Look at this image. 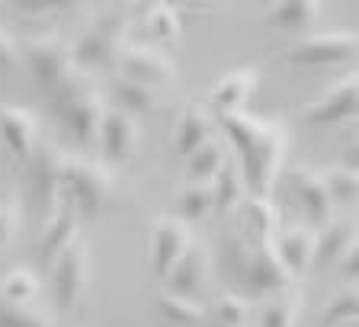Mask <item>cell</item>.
<instances>
[{
  "mask_svg": "<svg viewBox=\"0 0 359 327\" xmlns=\"http://www.w3.org/2000/svg\"><path fill=\"white\" fill-rule=\"evenodd\" d=\"M193 244V231L177 215H157L151 222V276L164 283L167 273L177 267V260Z\"/></svg>",
  "mask_w": 359,
  "mask_h": 327,
  "instance_id": "cell-10",
  "label": "cell"
},
{
  "mask_svg": "<svg viewBox=\"0 0 359 327\" xmlns=\"http://www.w3.org/2000/svg\"><path fill=\"white\" fill-rule=\"evenodd\" d=\"M20 196L10 193L7 199H4V206H0V251L4 247H10V241L16 238V231H20Z\"/></svg>",
  "mask_w": 359,
  "mask_h": 327,
  "instance_id": "cell-36",
  "label": "cell"
},
{
  "mask_svg": "<svg viewBox=\"0 0 359 327\" xmlns=\"http://www.w3.org/2000/svg\"><path fill=\"white\" fill-rule=\"evenodd\" d=\"M26 177H29V196L32 206L42 212L45 218L52 215L61 202V171H65V151L52 148V145H36L32 151Z\"/></svg>",
  "mask_w": 359,
  "mask_h": 327,
  "instance_id": "cell-9",
  "label": "cell"
},
{
  "mask_svg": "<svg viewBox=\"0 0 359 327\" xmlns=\"http://www.w3.org/2000/svg\"><path fill=\"white\" fill-rule=\"evenodd\" d=\"M116 67H119V77H122V81L144 84V87H151V90L164 87V84H170L173 77H177V67H173V61L167 58L164 52L148 48V45H126V52L119 55Z\"/></svg>",
  "mask_w": 359,
  "mask_h": 327,
  "instance_id": "cell-13",
  "label": "cell"
},
{
  "mask_svg": "<svg viewBox=\"0 0 359 327\" xmlns=\"http://www.w3.org/2000/svg\"><path fill=\"white\" fill-rule=\"evenodd\" d=\"M340 167H346V171H356V167H359V142H356V135H353L350 145H346V161L340 164Z\"/></svg>",
  "mask_w": 359,
  "mask_h": 327,
  "instance_id": "cell-39",
  "label": "cell"
},
{
  "mask_svg": "<svg viewBox=\"0 0 359 327\" xmlns=\"http://www.w3.org/2000/svg\"><path fill=\"white\" fill-rule=\"evenodd\" d=\"M353 244H356V218H350V215L330 218V222L318 231V238H314V263H318V267L337 263Z\"/></svg>",
  "mask_w": 359,
  "mask_h": 327,
  "instance_id": "cell-20",
  "label": "cell"
},
{
  "mask_svg": "<svg viewBox=\"0 0 359 327\" xmlns=\"http://www.w3.org/2000/svg\"><path fill=\"white\" fill-rule=\"evenodd\" d=\"M234 279L241 283L244 295H254V298H273L292 286V276L285 273L283 260L276 257L273 241H257V244H250V251H247L244 263L238 267Z\"/></svg>",
  "mask_w": 359,
  "mask_h": 327,
  "instance_id": "cell-8",
  "label": "cell"
},
{
  "mask_svg": "<svg viewBox=\"0 0 359 327\" xmlns=\"http://www.w3.org/2000/svg\"><path fill=\"white\" fill-rule=\"evenodd\" d=\"M112 173L103 161L83 154H65V171H61V199L74 206L77 215L97 218L112 199Z\"/></svg>",
  "mask_w": 359,
  "mask_h": 327,
  "instance_id": "cell-3",
  "label": "cell"
},
{
  "mask_svg": "<svg viewBox=\"0 0 359 327\" xmlns=\"http://www.w3.org/2000/svg\"><path fill=\"white\" fill-rule=\"evenodd\" d=\"M212 135H215V119L202 106H187L177 122V132H173V148L180 157H189L199 145L209 142Z\"/></svg>",
  "mask_w": 359,
  "mask_h": 327,
  "instance_id": "cell-23",
  "label": "cell"
},
{
  "mask_svg": "<svg viewBox=\"0 0 359 327\" xmlns=\"http://www.w3.org/2000/svg\"><path fill=\"white\" fill-rule=\"evenodd\" d=\"M144 29L154 39L157 45L164 48H177L183 42V26H180V13L170 4H151L148 7V20H144Z\"/></svg>",
  "mask_w": 359,
  "mask_h": 327,
  "instance_id": "cell-29",
  "label": "cell"
},
{
  "mask_svg": "<svg viewBox=\"0 0 359 327\" xmlns=\"http://www.w3.org/2000/svg\"><path fill=\"white\" fill-rule=\"evenodd\" d=\"M359 52V39L353 29L308 32L285 48V65L292 67H340Z\"/></svg>",
  "mask_w": 359,
  "mask_h": 327,
  "instance_id": "cell-6",
  "label": "cell"
},
{
  "mask_svg": "<svg viewBox=\"0 0 359 327\" xmlns=\"http://www.w3.org/2000/svg\"><path fill=\"white\" fill-rule=\"evenodd\" d=\"M302 289L289 286L285 292L279 295L266 298V305L260 308V327H299V318H302Z\"/></svg>",
  "mask_w": 359,
  "mask_h": 327,
  "instance_id": "cell-26",
  "label": "cell"
},
{
  "mask_svg": "<svg viewBox=\"0 0 359 327\" xmlns=\"http://www.w3.org/2000/svg\"><path fill=\"white\" fill-rule=\"evenodd\" d=\"M314 238L318 231L308 228V225H289L273 234V247H276V257L283 260L285 273L295 279V276H305L314 263Z\"/></svg>",
  "mask_w": 359,
  "mask_h": 327,
  "instance_id": "cell-17",
  "label": "cell"
},
{
  "mask_svg": "<svg viewBox=\"0 0 359 327\" xmlns=\"http://www.w3.org/2000/svg\"><path fill=\"white\" fill-rule=\"evenodd\" d=\"M22 65V55H20V42L10 36L4 26H0V71H16Z\"/></svg>",
  "mask_w": 359,
  "mask_h": 327,
  "instance_id": "cell-37",
  "label": "cell"
},
{
  "mask_svg": "<svg viewBox=\"0 0 359 327\" xmlns=\"http://www.w3.org/2000/svg\"><path fill=\"white\" fill-rule=\"evenodd\" d=\"M337 273H340V279H346V286H356V279H359V247L356 244L337 260Z\"/></svg>",
  "mask_w": 359,
  "mask_h": 327,
  "instance_id": "cell-38",
  "label": "cell"
},
{
  "mask_svg": "<svg viewBox=\"0 0 359 327\" xmlns=\"http://www.w3.org/2000/svg\"><path fill=\"white\" fill-rule=\"evenodd\" d=\"M289 180V189L299 202V208L308 215L311 225H327L334 218V202H330L327 189H324V180H321V171H314V167H292L285 173Z\"/></svg>",
  "mask_w": 359,
  "mask_h": 327,
  "instance_id": "cell-16",
  "label": "cell"
},
{
  "mask_svg": "<svg viewBox=\"0 0 359 327\" xmlns=\"http://www.w3.org/2000/svg\"><path fill=\"white\" fill-rule=\"evenodd\" d=\"M180 222H202L212 212V186H187L177 199Z\"/></svg>",
  "mask_w": 359,
  "mask_h": 327,
  "instance_id": "cell-35",
  "label": "cell"
},
{
  "mask_svg": "<svg viewBox=\"0 0 359 327\" xmlns=\"http://www.w3.org/2000/svg\"><path fill=\"white\" fill-rule=\"evenodd\" d=\"M39 276L29 267H13L10 273L0 276V302L7 305H36L39 298Z\"/></svg>",
  "mask_w": 359,
  "mask_h": 327,
  "instance_id": "cell-28",
  "label": "cell"
},
{
  "mask_svg": "<svg viewBox=\"0 0 359 327\" xmlns=\"http://www.w3.org/2000/svg\"><path fill=\"white\" fill-rule=\"evenodd\" d=\"M55 106V116H58L61 128H65L77 145L90 148L97 142V132H100V119L106 112V103H103V93L93 87H74L61 93V97L52 100Z\"/></svg>",
  "mask_w": 359,
  "mask_h": 327,
  "instance_id": "cell-7",
  "label": "cell"
},
{
  "mask_svg": "<svg viewBox=\"0 0 359 327\" xmlns=\"http://www.w3.org/2000/svg\"><path fill=\"white\" fill-rule=\"evenodd\" d=\"M318 20H321V4L318 0H279L266 13V22L273 29L299 32V39L314 32Z\"/></svg>",
  "mask_w": 359,
  "mask_h": 327,
  "instance_id": "cell-21",
  "label": "cell"
},
{
  "mask_svg": "<svg viewBox=\"0 0 359 327\" xmlns=\"http://www.w3.org/2000/svg\"><path fill=\"white\" fill-rule=\"evenodd\" d=\"M142 142V128L135 116H126L119 109H106L100 119V132H97V145L103 164H126L128 157L138 151Z\"/></svg>",
  "mask_w": 359,
  "mask_h": 327,
  "instance_id": "cell-14",
  "label": "cell"
},
{
  "mask_svg": "<svg viewBox=\"0 0 359 327\" xmlns=\"http://www.w3.org/2000/svg\"><path fill=\"white\" fill-rule=\"evenodd\" d=\"M0 145L7 148L13 161H29L39 145V122L36 112L26 106L0 103Z\"/></svg>",
  "mask_w": 359,
  "mask_h": 327,
  "instance_id": "cell-15",
  "label": "cell"
},
{
  "mask_svg": "<svg viewBox=\"0 0 359 327\" xmlns=\"http://www.w3.org/2000/svg\"><path fill=\"white\" fill-rule=\"evenodd\" d=\"M359 112V77L356 71L344 74L340 81H334L327 87L318 103L305 106L302 119L311 126H340V122H353Z\"/></svg>",
  "mask_w": 359,
  "mask_h": 327,
  "instance_id": "cell-11",
  "label": "cell"
},
{
  "mask_svg": "<svg viewBox=\"0 0 359 327\" xmlns=\"http://www.w3.org/2000/svg\"><path fill=\"white\" fill-rule=\"evenodd\" d=\"M90 273H93V253H90L87 238L77 234L52 263V295L61 314H71L83 305V295L90 289Z\"/></svg>",
  "mask_w": 359,
  "mask_h": 327,
  "instance_id": "cell-5",
  "label": "cell"
},
{
  "mask_svg": "<svg viewBox=\"0 0 359 327\" xmlns=\"http://www.w3.org/2000/svg\"><path fill=\"white\" fill-rule=\"evenodd\" d=\"M241 234L247 241H273V234L279 231V212L266 196H247L241 202Z\"/></svg>",
  "mask_w": 359,
  "mask_h": 327,
  "instance_id": "cell-22",
  "label": "cell"
},
{
  "mask_svg": "<svg viewBox=\"0 0 359 327\" xmlns=\"http://www.w3.org/2000/svg\"><path fill=\"white\" fill-rule=\"evenodd\" d=\"M20 55L26 61V67H29L36 87L45 90L52 100L83 84L81 71L74 67V58H71V45L58 29L29 36L20 45Z\"/></svg>",
  "mask_w": 359,
  "mask_h": 327,
  "instance_id": "cell-2",
  "label": "cell"
},
{
  "mask_svg": "<svg viewBox=\"0 0 359 327\" xmlns=\"http://www.w3.org/2000/svg\"><path fill=\"white\" fill-rule=\"evenodd\" d=\"M247 314H250V305H247V298L238 295V292H224V295L215 298V305H212V318H215L218 327H244Z\"/></svg>",
  "mask_w": 359,
  "mask_h": 327,
  "instance_id": "cell-34",
  "label": "cell"
},
{
  "mask_svg": "<svg viewBox=\"0 0 359 327\" xmlns=\"http://www.w3.org/2000/svg\"><path fill=\"white\" fill-rule=\"evenodd\" d=\"M359 312V298H356V286H344L330 295V302L324 305L321 321L318 327H340V324H353Z\"/></svg>",
  "mask_w": 359,
  "mask_h": 327,
  "instance_id": "cell-31",
  "label": "cell"
},
{
  "mask_svg": "<svg viewBox=\"0 0 359 327\" xmlns=\"http://www.w3.org/2000/svg\"><path fill=\"white\" fill-rule=\"evenodd\" d=\"M215 126L222 128L224 142L238 151V171L247 196L269 199L289 154V126L283 119H257L247 112L215 116Z\"/></svg>",
  "mask_w": 359,
  "mask_h": 327,
  "instance_id": "cell-1",
  "label": "cell"
},
{
  "mask_svg": "<svg viewBox=\"0 0 359 327\" xmlns=\"http://www.w3.org/2000/svg\"><path fill=\"white\" fill-rule=\"evenodd\" d=\"M212 253L205 244L193 241L189 251L183 253L177 260V267L167 273L164 279V292H173V295H183V298H193L199 302V295H205L212 286Z\"/></svg>",
  "mask_w": 359,
  "mask_h": 327,
  "instance_id": "cell-12",
  "label": "cell"
},
{
  "mask_svg": "<svg viewBox=\"0 0 359 327\" xmlns=\"http://www.w3.org/2000/svg\"><path fill=\"white\" fill-rule=\"evenodd\" d=\"M321 180H324V189H327L330 202L334 206H350L359 193V173L356 171H346V167H324L321 171Z\"/></svg>",
  "mask_w": 359,
  "mask_h": 327,
  "instance_id": "cell-32",
  "label": "cell"
},
{
  "mask_svg": "<svg viewBox=\"0 0 359 327\" xmlns=\"http://www.w3.org/2000/svg\"><path fill=\"white\" fill-rule=\"evenodd\" d=\"M109 109H119L126 116H138V112H148L157 106V90L144 87V84L135 81H122V77H112L109 81Z\"/></svg>",
  "mask_w": 359,
  "mask_h": 327,
  "instance_id": "cell-25",
  "label": "cell"
},
{
  "mask_svg": "<svg viewBox=\"0 0 359 327\" xmlns=\"http://www.w3.org/2000/svg\"><path fill=\"white\" fill-rule=\"evenodd\" d=\"M0 327H58V321L39 305H7L0 302Z\"/></svg>",
  "mask_w": 359,
  "mask_h": 327,
  "instance_id": "cell-33",
  "label": "cell"
},
{
  "mask_svg": "<svg viewBox=\"0 0 359 327\" xmlns=\"http://www.w3.org/2000/svg\"><path fill=\"white\" fill-rule=\"evenodd\" d=\"M157 312L164 314V321L170 324H187V327H202L209 321V312L202 302H193V298L173 295V292H161L157 298Z\"/></svg>",
  "mask_w": 359,
  "mask_h": 327,
  "instance_id": "cell-30",
  "label": "cell"
},
{
  "mask_svg": "<svg viewBox=\"0 0 359 327\" xmlns=\"http://www.w3.org/2000/svg\"><path fill=\"white\" fill-rule=\"evenodd\" d=\"M209 186H212V212H218V215H228V212H234L244 202V193H247L244 180H241V171L231 161L224 164L222 173Z\"/></svg>",
  "mask_w": 359,
  "mask_h": 327,
  "instance_id": "cell-27",
  "label": "cell"
},
{
  "mask_svg": "<svg viewBox=\"0 0 359 327\" xmlns=\"http://www.w3.org/2000/svg\"><path fill=\"white\" fill-rule=\"evenodd\" d=\"M77 228H81V215L74 212L71 202L61 199L58 208H55L42 225V234H39V244H36L39 260H42L45 267H52V263L61 257V251L77 238Z\"/></svg>",
  "mask_w": 359,
  "mask_h": 327,
  "instance_id": "cell-18",
  "label": "cell"
},
{
  "mask_svg": "<svg viewBox=\"0 0 359 327\" xmlns=\"http://www.w3.org/2000/svg\"><path fill=\"white\" fill-rule=\"evenodd\" d=\"M257 84H260V67H238L231 74H224L222 81L212 87L209 106L215 116H231V112H244L247 100L254 97Z\"/></svg>",
  "mask_w": 359,
  "mask_h": 327,
  "instance_id": "cell-19",
  "label": "cell"
},
{
  "mask_svg": "<svg viewBox=\"0 0 359 327\" xmlns=\"http://www.w3.org/2000/svg\"><path fill=\"white\" fill-rule=\"evenodd\" d=\"M228 164V148H224V138L212 135L205 145L193 151L187 157V183L189 186H209L212 180L222 173V167Z\"/></svg>",
  "mask_w": 359,
  "mask_h": 327,
  "instance_id": "cell-24",
  "label": "cell"
},
{
  "mask_svg": "<svg viewBox=\"0 0 359 327\" xmlns=\"http://www.w3.org/2000/svg\"><path fill=\"white\" fill-rule=\"evenodd\" d=\"M128 45V20L119 10H106L97 20L90 22L87 29L81 32L74 45H71V58H74V67L83 71H103V67H112L119 61V55L126 52Z\"/></svg>",
  "mask_w": 359,
  "mask_h": 327,
  "instance_id": "cell-4",
  "label": "cell"
}]
</instances>
